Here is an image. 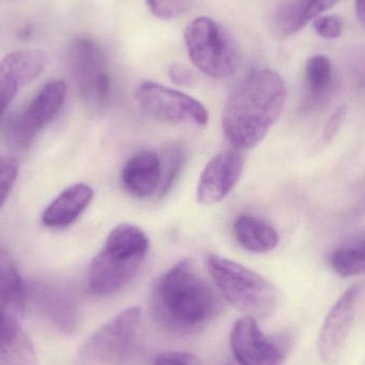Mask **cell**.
<instances>
[{
    "label": "cell",
    "instance_id": "5b68a950",
    "mask_svg": "<svg viewBox=\"0 0 365 365\" xmlns=\"http://www.w3.org/2000/svg\"><path fill=\"white\" fill-rule=\"evenodd\" d=\"M187 53L193 66L212 78H225L240 66V55L231 34L210 17L193 19L184 32Z\"/></svg>",
    "mask_w": 365,
    "mask_h": 365
},
{
    "label": "cell",
    "instance_id": "52a82bcc",
    "mask_svg": "<svg viewBox=\"0 0 365 365\" xmlns=\"http://www.w3.org/2000/svg\"><path fill=\"white\" fill-rule=\"evenodd\" d=\"M68 62L83 102L90 108H104L110 98L111 78L106 58L90 38H77L68 53Z\"/></svg>",
    "mask_w": 365,
    "mask_h": 365
},
{
    "label": "cell",
    "instance_id": "6da1fadb",
    "mask_svg": "<svg viewBox=\"0 0 365 365\" xmlns=\"http://www.w3.org/2000/svg\"><path fill=\"white\" fill-rule=\"evenodd\" d=\"M287 86L268 68L249 73L227 96L221 113L227 140L236 150L257 147L282 115Z\"/></svg>",
    "mask_w": 365,
    "mask_h": 365
},
{
    "label": "cell",
    "instance_id": "ba28073f",
    "mask_svg": "<svg viewBox=\"0 0 365 365\" xmlns=\"http://www.w3.org/2000/svg\"><path fill=\"white\" fill-rule=\"evenodd\" d=\"M136 100L147 115L166 123L192 124L202 128L207 125L210 119L207 109L201 102L154 81L139 85Z\"/></svg>",
    "mask_w": 365,
    "mask_h": 365
},
{
    "label": "cell",
    "instance_id": "5bb4252c",
    "mask_svg": "<svg viewBox=\"0 0 365 365\" xmlns=\"http://www.w3.org/2000/svg\"><path fill=\"white\" fill-rule=\"evenodd\" d=\"M162 182V158L151 150H143L133 155L121 171L124 190L138 199H145L160 192Z\"/></svg>",
    "mask_w": 365,
    "mask_h": 365
},
{
    "label": "cell",
    "instance_id": "4dcf8cb0",
    "mask_svg": "<svg viewBox=\"0 0 365 365\" xmlns=\"http://www.w3.org/2000/svg\"><path fill=\"white\" fill-rule=\"evenodd\" d=\"M356 14L358 21L365 29V0H356Z\"/></svg>",
    "mask_w": 365,
    "mask_h": 365
},
{
    "label": "cell",
    "instance_id": "ffe728a7",
    "mask_svg": "<svg viewBox=\"0 0 365 365\" xmlns=\"http://www.w3.org/2000/svg\"><path fill=\"white\" fill-rule=\"evenodd\" d=\"M334 83L332 64L327 56L317 55L308 60L306 66V85L309 102L321 104L331 91Z\"/></svg>",
    "mask_w": 365,
    "mask_h": 365
},
{
    "label": "cell",
    "instance_id": "3957f363",
    "mask_svg": "<svg viewBox=\"0 0 365 365\" xmlns=\"http://www.w3.org/2000/svg\"><path fill=\"white\" fill-rule=\"evenodd\" d=\"M149 248V238L140 227L128 223L113 227L90 265V289L109 295L123 289L138 274Z\"/></svg>",
    "mask_w": 365,
    "mask_h": 365
},
{
    "label": "cell",
    "instance_id": "8fae6325",
    "mask_svg": "<svg viewBox=\"0 0 365 365\" xmlns=\"http://www.w3.org/2000/svg\"><path fill=\"white\" fill-rule=\"evenodd\" d=\"M233 358L240 365H283L284 354L259 327L257 319L242 317L230 334Z\"/></svg>",
    "mask_w": 365,
    "mask_h": 365
},
{
    "label": "cell",
    "instance_id": "9c48e42d",
    "mask_svg": "<svg viewBox=\"0 0 365 365\" xmlns=\"http://www.w3.org/2000/svg\"><path fill=\"white\" fill-rule=\"evenodd\" d=\"M66 86L62 81L47 83L26 110L15 115L6 126L11 145L19 150L27 149L45 125L53 121L63 106Z\"/></svg>",
    "mask_w": 365,
    "mask_h": 365
},
{
    "label": "cell",
    "instance_id": "7a4b0ae2",
    "mask_svg": "<svg viewBox=\"0 0 365 365\" xmlns=\"http://www.w3.org/2000/svg\"><path fill=\"white\" fill-rule=\"evenodd\" d=\"M221 311L220 298L188 259L165 272L150 298L153 321L180 336L203 329Z\"/></svg>",
    "mask_w": 365,
    "mask_h": 365
},
{
    "label": "cell",
    "instance_id": "d6986e66",
    "mask_svg": "<svg viewBox=\"0 0 365 365\" xmlns=\"http://www.w3.org/2000/svg\"><path fill=\"white\" fill-rule=\"evenodd\" d=\"M38 302L47 319L61 331L70 334L78 325V308L71 296L53 289L38 291Z\"/></svg>",
    "mask_w": 365,
    "mask_h": 365
},
{
    "label": "cell",
    "instance_id": "ac0fdd59",
    "mask_svg": "<svg viewBox=\"0 0 365 365\" xmlns=\"http://www.w3.org/2000/svg\"><path fill=\"white\" fill-rule=\"evenodd\" d=\"M25 287L10 253L0 246V314L19 321L25 309Z\"/></svg>",
    "mask_w": 365,
    "mask_h": 365
},
{
    "label": "cell",
    "instance_id": "7c38bea8",
    "mask_svg": "<svg viewBox=\"0 0 365 365\" xmlns=\"http://www.w3.org/2000/svg\"><path fill=\"white\" fill-rule=\"evenodd\" d=\"M48 56L41 49L17 51L0 61V118L21 88L31 83L46 68Z\"/></svg>",
    "mask_w": 365,
    "mask_h": 365
},
{
    "label": "cell",
    "instance_id": "2e32d148",
    "mask_svg": "<svg viewBox=\"0 0 365 365\" xmlns=\"http://www.w3.org/2000/svg\"><path fill=\"white\" fill-rule=\"evenodd\" d=\"M0 365H38L36 349L19 321L0 314Z\"/></svg>",
    "mask_w": 365,
    "mask_h": 365
},
{
    "label": "cell",
    "instance_id": "9a60e30c",
    "mask_svg": "<svg viewBox=\"0 0 365 365\" xmlns=\"http://www.w3.org/2000/svg\"><path fill=\"white\" fill-rule=\"evenodd\" d=\"M94 197V190L85 182L64 189L44 210L42 222L51 229H64L75 222L87 210Z\"/></svg>",
    "mask_w": 365,
    "mask_h": 365
},
{
    "label": "cell",
    "instance_id": "44dd1931",
    "mask_svg": "<svg viewBox=\"0 0 365 365\" xmlns=\"http://www.w3.org/2000/svg\"><path fill=\"white\" fill-rule=\"evenodd\" d=\"M332 269L341 277L365 274V235L340 245L330 257Z\"/></svg>",
    "mask_w": 365,
    "mask_h": 365
},
{
    "label": "cell",
    "instance_id": "277c9868",
    "mask_svg": "<svg viewBox=\"0 0 365 365\" xmlns=\"http://www.w3.org/2000/svg\"><path fill=\"white\" fill-rule=\"evenodd\" d=\"M207 267L219 291L234 308L257 319H267L274 313L278 296L267 279L215 253L208 255Z\"/></svg>",
    "mask_w": 365,
    "mask_h": 365
},
{
    "label": "cell",
    "instance_id": "484cf974",
    "mask_svg": "<svg viewBox=\"0 0 365 365\" xmlns=\"http://www.w3.org/2000/svg\"><path fill=\"white\" fill-rule=\"evenodd\" d=\"M313 28L321 38L336 40L342 36L344 24L338 15H326L317 17L313 21Z\"/></svg>",
    "mask_w": 365,
    "mask_h": 365
},
{
    "label": "cell",
    "instance_id": "83f0119b",
    "mask_svg": "<svg viewBox=\"0 0 365 365\" xmlns=\"http://www.w3.org/2000/svg\"><path fill=\"white\" fill-rule=\"evenodd\" d=\"M340 0H304V17L307 21L319 17L322 13L336 6Z\"/></svg>",
    "mask_w": 365,
    "mask_h": 365
},
{
    "label": "cell",
    "instance_id": "8992f818",
    "mask_svg": "<svg viewBox=\"0 0 365 365\" xmlns=\"http://www.w3.org/2000/svg\"><path fill=\"white\" fill-rule=\"evenodd\" d=\"M140 323L138 307L122 311L86 341L77 365H121L136 340Z\"/></svg>",
    "mask_w": 365,
    "mask_h": 365
},
{
    "label": "cell",
    "instance_id": "f546056e",
    "mask_svg": "<svg viewBox=\"0 0 365 365\" xmlns=\"http://www.w3.org/2000/svg\"><path fill=\"white\" fill-rule=\"evenodd\" d=\"M169 77L175 85L181 87H190L195 83V75L187 66L180 63H173L169 68Z\"/></svg>",
    "mask_w": 365,
    "mask_h": 365
},
{
    "label": "cell",
    "instance_id": "603a6c76",
    "mask_svg": "<svg viewBox=\"0 0 365 365\" xmlns=\"http://www.w3.org/2000/svg\"><path fill=\"white\" fill-rule=\"evenodd\" d=\"M163 162V182L160 189V197H164L173 188L181 173L184 165V154L180 148L173 147L168 150Z\"/></svg>",
    "mask_w": 365,
    "mask_h": 365
},
{
    "label": "cell",
    "instance_id": "7402d4cb",
    "mask_svg": "<svg viewBox=\"0 0 365 365\" xmlns=\"http://www.w3.org/2000/svg\"><path fill=\"white\" fill-rule=\"evenodd\" d=\"M304 0L289 2L279 9L274 16V26L283 36L299 32L308 24L304 17Z\"/></svg>",
    "mask_w": 365,
    "mask_h": 365
},
{
    "label": "cell",
    "instance_id": "1f68e13d",
    "mask_svg": "<svg viewBox=\"0 0 365 365\" xmlns=\"http://www.w3.org/2000/svg\"><path fill=\"white\" fill-rule=\"evenodd\" d=\"M222 365H240V364H238L237 362H236V360L234 359V358H233V360H229V361L225 362V364H223Z\"/></svg>",
    "mask_w": 365,
    "mask_h": 365
},
{
    "label": "cell",
    "instance_id": "4fadbf2b",
    "mask_svg": "<svg viewBox=\"0 0 365 365\" xmlns=\"http://www.w3.org/2000/svg\"><path fill=\"white\" fill-rule=\"evenodd\" d=\"M244 170V158L234 150L221 152L212 158L200 175L197 200L203 205H214L227 197Z\"/></svg>",
    "mask_w": 365,
    "mask_h": 365
},
{
    "label": "cell",
    "instance_id": "cb8c5ba5",
    "mask_svg": "<svg viewBox=\"0 0 365 365\" xmlns=\"http://www.w3.org/2000/svg\"><path fill=\"white\" fill-rule=\"evenodd\" d=\"M152 14L163 21H170L185 14L192 6V0H145Z\"/></svg>",
    "mask_w": 365,
    "mask_h": 365
},
{
    "label": "cell",
    "instance_id": "f1b7e54d",
    "mask_svg": "<svg viewBox=\"0 0 365 365\" xmlns=\"http://www.w3.org/2000/svg\"><path fill=\"white\" fill-rule=\"evenodd\" d=\"M345 115H346V108L344 106L339 107L328 119L327 124H326L325 130H324V139L326 143L331 141L334 137L338 134L344 122Z\"/></svg>",
    "mask_w": 365,
    "mask_h": 365
},
{
    "label": "cell",
    "instance_id": "d4e9b609",
    "mask_svg": "<svg viewBox=\"0 0 365 365\" xmlns=\"http://www.w3.org/2000/svg\"><path fill=\"white\" fill-rule=\"evenodd\" d=\"M19 160L13 156H0V208L6 203L19 177Z\"/></svg>",
    "mask_w": 365,
    "mask_h": 365
},
{
    "label": "cell",
    "instance_id": "4316f807",
    "mask_svg": "<svg viewBox=\"0 0 365 365\" xmlns=\"http://www.w3.org/2000/svg\"><path fill=\"white\" fill-rule=\"evenodd\" d=\"M154 365H202V362L192 354L167 351L156 356Z\"/></svg>",
    "mask_w": 365,
    "mask_h": 365
},
{
    "label": "cell",
    "instance_id": "30bf717a",
    "mask_svg": "<svg viewBox=\"0 0 365 365\" xmlns=\"http://www.w3.org/2000/svg\"><path fill=\"white\" fill-rule=\"evenodd\" d=\"M364 291L362 284H356L347 289L326 317L319 340V356L325 364L334 365L340 359Z\"/></svg>",
    "mask_w": 365,
    "mask_h": 365
},
{
    "label": "cell",
    "instance_id": "e0dca14e",
    "mask_svg": "<svg viewBox=\"0 0 365 365\" xmlns=\"http://www.w3.org/2000/svg\"><path fill=\"white\" fill-rule=\"evenodd\" d=\"M234 237L245 250L266 253L278 246V231L265 219L251 214H242L233 225Z\"/></svg>",
    "mask_w": 365,
    "mask_h": 365
}]
</instances>
